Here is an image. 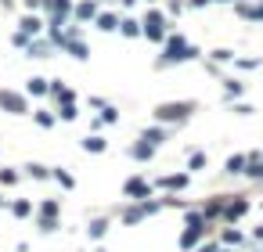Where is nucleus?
I'll list each match as a JSON object with an SVG mask.
<instances>
[{"instance_id": "nucleus-1", "label": "nucleus", "mask_w": 263, "mask_h": 252, "mask_svg": "<svg viewBox=\"0 0 263 252\" xmlns=\"http://www.w3.org/2000/svg\"><path fill=\"white\" fill-rule=\"evenodd\" d=\"M187 112H191V105H162L159 108V119H180Z\"/></svg>"}, {"instance_id": "nucleus-2", "label": "nucleus", "mask_w": 263, "mask_h": 252, "mask_svg": "<svg viewBox=\"0 0 263 252\" xmlns=\"http://www.w3.org/2000/svg\"><path fill=\"white\" fill-rule=\"evenodd\" d=\"M0 105H4V108H11V112H25V101H22L18 94H8V90L0 94Z\"/></svg>"}, {"instance_id": "nucleus-3", "label": "nucleus", "mask_w": 263, "mask_h": 252, "mask_svg": "<svg viewBox=\"0 0 263 252\" xmlns=\"http://www.w3.org/2000/svg\"><path fill=\"white\" fill-rule=\"evenodd\" d=\"M144 33L152 36V40H159V36H162V18H159V15H148V22H144Z\"/></svg>"}, {"instance_id": "nucleus-4", "label": "nucleus", "mask_w": 263, "mask_h": 252, "mask_svg": "<svg viewBox=\"0 0 263 252\" xmlns=\"http://www.w3.org/2000/svg\"><path fill=\"white\" fill-rule=\"evenodd\" d=\"M87 148H90V151H101L105 141H101V137H87Z\"/></svg>"}, {"instance_id": "nucleus-5", "label": "nucleus", "mask_w": 263, "mask_h": 252, "mask_svg": "<svg viewBox=\"0 0 263 252\" xmlns=\"http://www.w3.org/2000/svg\"><path fill=\"white\" fill-rule=\"evenodd\" d=\"M22 29H25V33H36V29H40V22H36V18H25Z\"/></svg>"}, {"instance_id": "nucleus-6", "label": "nucleus", "mask_w": 263, "mask_h": 252, "mask_svg": "<svg viewBox=\"0 0 263 252\" xmlns=\"http://www.w3.org/2000/svg\"><path fill=\"white\" fill-rule=\"evenodd\" d=\"M123 33H126V36H137L141 29H137V22H123Z\"/></svg>"}, {"instance_id": "nucleus-7", "label": "nucleus", "mask_w": 263, "mask_h": 252, "mask_svg": "<svg viewBox=\"0 0 263 252\" xmlns=\"http://www.w3.org/2000/svg\"><path fill=\"white\" fill-rule=\"evenodd\" d=\"M242 162H245V159H231V162H227V173H238V170H242Z\"/></svg>"}, {"instance_id": "nucleus-8", "label": "nucleus", "mask_w": 263, "mask_h": 252, "mask_svg": "<svg viewBox=\"0 0 263 252\" xmlns=\"http://www.w3.org/2000/svg\"><path fill=\"white\" fill-rule=\"evenodd\" d=\"M101 29H116V18H112V15H101Z\"/></svg>"}, {"instance_id": "nucleus-9", "label": "nucleus", "mask_w": 263, "mask_h": 252, "mask_svg": "<svg viewBox=\"0 0 263 252\" xmlns=\"http://www.w3.org/2000/svg\"><path fill=\"white\" fill-rule=\"evenodd\" d=\"M54 11H58V15H65V11H69V0H54Z\"/></svg>"}]
</instances>
